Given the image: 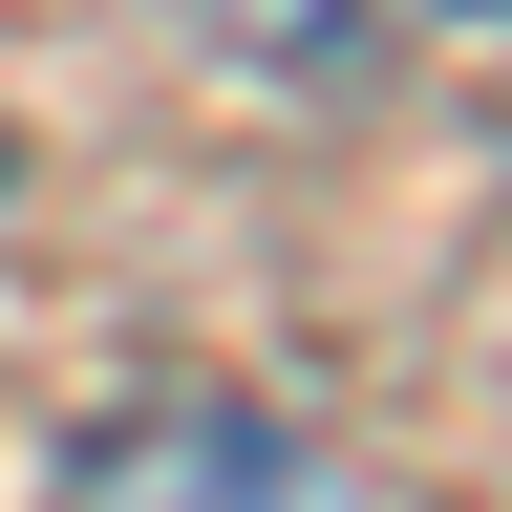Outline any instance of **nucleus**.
<instances>
[{"mask_svg":"<svg viewBox=\"0 0 512 512\" xmlns=\"http://www.w3.org/2000/svg\"><path fill=\"white\" fill-rule=\"evenodd\" d=\"M448 22H512V0H448Z\"/></svg>","mask_w":512,"mask_h":512,"instance_id":"obj_1","label":"nucleus"}]
</instances>
